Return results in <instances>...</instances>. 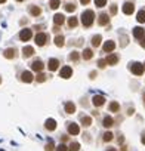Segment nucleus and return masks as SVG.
Here are the masks:
<instances>
[{"label": "nucleus", "instance_id": "39448f33", "mask_svg": "<svg viewBox=\"0 0 145 151\" xmlns=\"http://www.w3.org/2000/svg\"><path fill=\"white\" fill-rule=\"evenodd\" d=\"M145 31H144V28L142 27H136V28H133V37L135 39H138V40H141V39H144L145 36Z\"/></svg>", "mask_w": 145, "mask_h": 151}, {"label": "nucleus", "instance_id": "f03ea898", "mask_svg": "<svg viewBox=\"0 0 145 151\" xmlns=\"http://www.w3.org/2000/svg\"><path fill=\"white\" fill-rule=\"evenodd\" d=\"M144 70H145V67H144L142 64H139V62H132V64H130V71H132L135 76H142Z\"/></svg>", "mask_w": 145, "mask_h": 151}, {"label": "nucleus", "instance_id": "423d86ee", "mask_svg": "<svg viewBox=\"0 0 145 151\" xmlns=\"http://www.w3.org/2000/svg\"><path fill=\"white\" fill-rule=\"evenodd\" d=\"M67 129H68V133L70 135H79V132H80V127L76 123H70Z\"/></svg>", "mask_w": 145, "mask_h": 151}, {"label": "nucleus", "instance_id": "4c0bfd02", "mask_svg": "<svg viewBox=\"0 0 145 151\" xmlns=\"http://www.w3.org/2000/svg\"><path fill=\"white\" fill-rule=\"evenodd\" d=\"M56 151H68V148H67V145L61 144V145H58V147H56Z\"/></svg>", "mask_w": 145, "mask_h": 151}, {"label": "nucleus", "instance_id": "4468645a", "mask_svg": "<svg viewBox=\"0 0 145 151\" xmlns=\"http://www.w3.org/2000/svg\"><path fill=\"white\" fill-rule=\"evenodd\" d=\"M31 68H33L34 71H42V70H43V62H42L40 59H36V61L31 64Z\"/></svg>", "mask_w": 145, "mask_h": 151}, {"label": "nucleus", "instance_id": "0eeeda50", "mask_svg": "<svg viewBox=\"0 0 145 151\" xmlns=\"http://www.w3.org/2000/svg\"><path fill=\"white\" fill-rule=\"evenodd\" d=\"M46 40H47V36H46L45 33H39V34L36 36V43H37L39 46H43V45L46 43Z\"/></svg>", "mask_w": 145, "mask_h": 151}, {"label": "nucleus", "instance_id": "a18cd8bd", "mask_svg": "<svg viewBox=\"0 0 145 151\" xmlns=\"http://www.w3.org/2000/svg\"><path fill=\"white\" fill-rule=\"evenodd\" d=\"M107 151H117V150H116V148H108Z\"/></svg>", "mask_w": 145, "mask_h": 151}, {"label": "nucleus", "instance_id": "cd10ccee", "mask_svg": "<svg viewBox=\"0 0 145 151\" xmlns=\"http://www.w3.org/2000/svg\"><path fill=\"white\" fill-rule=\"evenodd\" d=\"M120 110V105H118V102H111L110 104V111H113V113H117Z\"/></svg>", "mask_w": 145, "mask_h": 151}, {"label": "nucleus", "instance_id": "412c9836", "mask_svg": "<svg viewBox=\"0 0 145 151\" xmlns=\"http://www.w3.org/2000/svg\"><path fill=\"white\" fill-rule=\"evenodd\" d=\"M30 14H31L33 17H39V15L42 14V9L37 8V6H31V8H30Z\"/></svg>", "mask_w": 145, "mask_h": 151}, {"label": "nucleus", "instance_id": "f257e3e1", "mask_svg": "<svg viewBox=\"0 0 145 151\" xmlns=\"http://www.w3.org/2000/svg\"><path fill=\"white\" fill-rule=\"evenodd\" d=\"M93 19H95V14H93V11L88 9V11H85V12L82 14V22H83L85 27H90V25L93 24Z\"/></svg>", "mask_w": 145, "mask_h": 151}, {"label": "nucleus", "instance_id": "8fccbe9b", "mask_svg": "<svg viewBox=\"0 0 145 151\" xmlns=\"http://www.w3.org/2000/svg\"><path fill=\"white\" fill-rule=\"evenodd\" d=\"M0 82H2V79H0Z\"/></svg>", "mask_w": 145, "mask_h": 151}, {"label": "nucleus", "instance_id": "c9c22d12", "mask_svg": "<svg viewBox=\"0 0 145 151\" xmlns=\"http://www.w3.org/2000/svg\"><path fill=\"white\" fill-rule=\"evenodd\" d=\"M52 150H53V141L49 139V142H47V145H46V151H52Z\"/></svg>", "mask_w": 145, "mask_h": 151}, {"label": "nucleus", "instance_id": "393cba45", "mask_svg": "<svg viewBox=\"0 0 145 151\" xmlns=\"http://www.w3.org/2000/svg\"><path fill=\"white\" fill-rule=\"evenodd\" d=\"M82 123H83V126H90L92 124V119L89 116H83L82 117Z\"/></svg>", "mask_w": 145, "mask_h": 151}, {"label": "nucleus", "instance_id": "ddd939ff", "mask_svg": "<svg viewBox=\"0 0 145 151\" xmlns=\"http://www.w3.org/2000/svg\"><path fill=\"white\" fill-rule=\"evenodd\" d=\"M45 127H46L47 130H55V129H56V122H55L53 119H47L46 123H45Z\"/></svg>", "mask_w": 145, "mask_h": 151}, {"label": "nucleus", "instance_id": "49530a36", "mask_svg": "<svg viewBox=\"0 0 145 151\" xmlns=\"http://www.w3.org/2000/svg\"><path fill=\"white\" fill-rule=\"evenodd\" d=\"M6 2V0H0V3H5Z\"/></svg>", "mask_w": 145, "mask_h": 151}, {"label": "nucleus", "instance_id": "72a5a7b5", "mask_svg": "<svg viewBox=\"0 0 145 151\" xmlns=\"http://www.w3.org/2000/svg\"><path fill=\"white\" fill-rule=\"evenodd\" d=\"M95 5H96L98 8H102V6L107 5V0H95Z\"/></svg>", "mask_w": 145, "mask_h": 151}, {"label": "nucleus", "instance_id": "c03bdc74", "mask_svg": "<svg viewBox=\"0 0 145 151\" xmlns=\"http://www.w3.org/2000/svg\"><path fill=\"white\" fill-rule=\"evenodd\" d=\"M80 2H82V5H88V3H89V0H80Z\"/></svg>", "mask_w": 145, "mask_h": 151}, {"label": "nucleus", "instance_id": "de8ad7c7", "mask_svg": "<svg viewBox=\"0 0 145 151\" xmlns=\"http://www.w3.org/2000/svg\"><path fill=\"white\" fill-rule=\"evenodd\" d=\"M144 102H145V93H144Z\"/></svg>", "mask_w": 145, "mask_h": 151}, {"label": "nucleus", "instance_id": "6e6552de", "mask_svg": "<svg viewBox=\"0 0 145 151\" xmlns=\"http://www.w3.org/2000/svg\"><path fill=\"white\" fill-rule=\"evenodd\" d=\"M133 11H135V6H133V3H124L123 5V12L126 14V15H132L133 14Z\"/></svg>", "mask_w": 145, "mask_h": 151}, {"label": "nucleus", "instance_id": "f704fd0d", "mask_svg": "<svg viewBox=\"0 0 145 151\" xmlns=\"http://www.w3.org/2000/svg\"><path fill=\"white\" fill-rule=\"evenodd\" d=\"M70 59H71V61H77V59H79V53H77V52H71V53H70Z\"/></svg>", "mask_w": 145, "mask_h": 151}, {"label": "nucleus", "instance_id": "1a4fd4ad", "mask_svg": "<svg viewBox=\"0 0 145 151\" xmlns=\"http://www.w3.org/2000/svg\"><path fill=\"white\" fill-rule=\"evenodd\" d=\"M92 102H93V105H95V107H101V105H104L105 98H104L102 95H96V96H93Z\"/></svg>", "mask_w": 145, "mask_h": 151}, {"label": "nucleus", "instance_id": "5701e85b", "mask_svg": "<svg viewBox=\"0 0 145 151\" xmlns=\"http://www.w3.org/2000/svg\"><path fill=\"white\" fill-rule=\"evenodd\" d=\"M101 45V36L98 34V36H93L92 37V46H95V47H98Z\"/></svg>", "mask_w": 145, "mask_h": 151}, {"label": "nucleus", "instance_id": "3c124183", "mask_svg": "<svg viewBox=\"0 0 145 151\" xmlns=\"http://www.w3.org/2000/svg\"><path fill=\"white\" fill-rule=\"evenodd\" d=\"M144 67H145V65H144Z\"/></svg>", "mask_w": 145, "mask_h": 151}, {"label": "nucleus", "instance_id": "c85d7f7f", "mask_svg": "<svg viewBox=\"0 0 145 151\" xmlns=\"http://www.w3.org/2000/svg\"><path fill=\"white\" fill-rule=\"evenodd\" d=\"M68 150H70V151H79V150H80V144H79V142H72Z\"/></svg>", "mask_w": 145, "mask_h": 151}, {"label": "nucleus", "instance_id": "f3484780", "mask_svg": "<svg viewBox=\"0 0 145 151\" xmlns=\"http://www.w3.org/2000/svg\"><path fill=\"white\" fill-rule=\"evenodd\" d=\"M65 111L68 114H72V113L76 111V105L72 104V102H65Z\"/></svg>", "mask_w": 145, "mask_h": 151}, {"label": "nucleus", "instance_id": "7ed1b4c3", "mask_svg": "<svg viewBox=\"0 0 145 151\" xmlns=\"http://www.w3.org/2000/svg\"><path fill=\"white\" fill-rule=\"evenodd\" d=\"M59 76H61L62 79H70L71 76H72V70H71V67H68V65H67V67H62Z\"/></svg>", "mask_w": 145, "mask_h": 151}, {"label": "nucleus", "instance_id": "a211bd4d", "mask_svg": "<svg viewBox=\"0 0 145 151\" xmlns=\"http://www.w3.org/2000/svg\"><path fill=\"white\" fill-rule=\"evenodd\" d=\"M53 22H55L56 25H62V24H64V15L56 14V15L53 17Z\"/></svg>", "mask_w": 145, "mask_h": 151}, {"label": "nucleus", "instance_id": "37998d69", "mask_svg": "<svg viewBox=\"0 0 145 151\" xmlns=\"http://www.w3.org/2000/svg\"><path fill=\"white\" fill-rule=\"evenodd\" d=\"M95 76H96V73H95V71H92V73H90V79H95Z\"/></svg>", "mask_w": 145, "mask_h": 151}, {"label": "nucleus", "instance_id": "ea45409f", "mask_svg": "<svg viewBox=\"0 0 145 151\" xmlns=\"http://www.w3.org/2000/svg\"><path fill=\"white\" fill-rule=\"evenodd\" d=\"M110 12H111L113 15H116V14H117V6H116V5H113V6H111V9H110Z\"/></svg>", "mask_w": 145, "mask_h": 151}, {"label": "nucleus", "instance_id": "b1692460", "mask_svg": "<svg viewBox=\"0 0 145 151\" xmlns=\"http://www.w3.org/2000/svg\"><path fill=\"white\" fill-rule=\"evenodd\" d=\"M93 56V52L90 49H85L83 50V59H90Z\"/></svg>", "mask_w": 145, "mask_h": 151}, {"label": "nucleus", "instance_id": "20e7f679", "mask_svg": "<svg viewBox=\"0 0 145 151\" xmlns=\"http://www.w3.org/2000/svg\"><path fill=\"white\" fill-rule=\"evenodd\" d=\"M19 39H21L22 42H28V40L31 39V30H30V28H24V30H21V33H19Z\"/></svg>", "mask_w": 145, "mask_h": 151}, {"label": "nucleus", "instance_id": "7c9ffc66", "mask_svg": "<svg viewBox=\"0 0 145 151\" xmlns=\"http://www.w3.org/2000/svg\"><path fill=\"white\" fill-rule=\"evenodd\" d=\"M49 5H50L52 9H58V8H59V0H50Z\"/></svg>", "mask_w": 145, "mask_h": 151}, {"label": "nucleus", "instance_id": "a19ab883", "mask_svg": "<svg viewBox=\"0 0 145 151\" xmlns=\"http://www.w3.org/2000/svg\"><path fill=\"white\" fill-rule=\"evenodd\" d=\"M141 142L145 145V132H144V133H142V136H141Z\"/></svg>", "mask_w": 145, "mask_h": 151}, {"label": "nucleus", "instance_id": "bb28decb", "mask_svg": "<svg viewBox=\"0 0 145 151\" xmlns=\"http://www.w3.org/2000/svg\"><path fill=\"white\" fill-rule=\"evenodd\" d=\"M55 45H56L58 47L64 46V37H62V36H56V37H55Z\"/></svg>", "mask_w": 145, "mask_h": 151}, {"label": "nucleus", "instance_id": "aec40b11", "mask_svg": "<svg viewBox=\"0 0 145 151\" xmlns=\"http://www.w3.org/2000/svg\"><path fill=\"white\" fill-rule=\"evenodd\" d=\"M5 58H8V59H12L14 56H15V49H12V47H9V49H6L5 50Z\"/></svg>", "mask_w": 145, "mask_h": 151}, {"label": "nucleus", "instance_id": "79ce46f5", "mask_svg": "<svg viewBox=\"0 0 145 151\" xmlns=\"http://www.w3.org/2000/svg\"><path fill=\"white\" fill-rule=\"evenodd\" d=\"M141 46H142V47H145V37H144V39H141Z\"/></svg>", "mask_w": 145, "mask_h": 151}, {"label": "nucleus", "instance_id": "c756f323", "mask_svg": "<svg viewBox=\"0 0 145 151\" xmlns=\"http://www.w3.org/2000/svg\"><path fill=\"white\" fill-rule=\"evenodd\" d=\"M68 25L74 28V27L77 25V18H76V17H71V18L68 19Z\"/></svg>", "mask_w": 145, "mask_h": 151}, {"label": "nucleus", "instance_id": "9b49d317", "mask_svg": "<svg viewBox=\"0 0 145 151\" xmlns=\"http://www.w3.org/2000/svg\"><path fill=\"white\" fill-rule=\"evenodd\" d=\"M47 67H49V71H55V70H58V67H59V61L55 59V58H52V59H49Z\"/></svg>", "mask_w": 145, "mask_h": 151}, {"label": "nucleus", "instance_id": "2eb2a0df", "mask_svg": "<svg viewBox=\"0 0 145 151\" xmlns=\"http://www.w3.org/2000/svg\"><path fill=\"white\" fill-rule=\"evenodd\" d=\"M108 21H110V17H108V14H101V15H99V19H98V22H99L101 25H107V24H108Z\"/></svg>", "mask_w": 145, "mask_h": 151}, {"label": "nucleus", "instance_id": "09e8293b", "mask_svg": "<svg viewBox=\"0 0 145 151\" xmlns=\"http://www.w3.org/2000/svg\"><path fill=\"white\" fill-rule=\"evenodd\" d=\"M17 2H24V0H17Z\"/></svg>", "mask_w": 145, "mask_h": 151}, {"label": "nucleus", "instance_id": "473e14b6", "mask_svg": "<svg viewBox=\"0 0 145 151\" xmlns=\"http://www.w3.org/2000/svg\"><path fill=\"white\" fill-rule=\"evenodd\" d=\"M65 11H67V12H74V11H76V5H71V3L65 5Z\"/></svg>", "mask_w": 145, "mask_h": 151}, {"label": "nucleus", "instance_id": "9d476101", "mask_svg": "<svg viewBox=\"0 0 145 151\" xmlns=\"http://www.w3.org/2000/svg\"><path fill=\"white\" fill-rule=\"evenodd\" d=\"M21 79H22V82H25V83H31L33 82V74L30 73V71H24L22 74H21Z\"/></svg>", "mask_w": 145, "mask_h": 151}, {"label": "nucleus", "instance_id": "4be33fe9", "mask_svg": "<svg viewBox=\"0 0 145 151\" xmlns=\"http://www.w3.org/2000/svg\"><path fill=\"white\" fill-rule=\"evenodd\" d=\"M102 124H104V127H111V126L114 124V120H113L111 117L107 116V117L104 119V123H102Z\"/></svg>", "mask_w": 145, "mask_h": 151}, {"label": "nucleus", "instance_id": "e433bc0d", "mask_svg": "<svg viewBox=\"0 0 145 151\" xmlns=\"http://www.w3.org/2000/svg\"><path fill=\"white\" fill-rule=\"evenodd\" d=\"M105 65H107V59H99V61H98V67H99V68H104Z\"/></svg>", "mask_w": 145, "mask_h": 151}, {"label": "nucleus", "instance_id": "a878e982", "mask_svg": "<svg viewBox=\"0 0 145 151\" xmlns=\"http://www.w3.org/2000/svg\"><path fill=\"white\" fill-rule=\"evenodd\" d=\"M136 19H138V22H145V11H144V9L138 12V17H136Z\"/></svg>", "mask_w": 145, "mask_h": 151}, {"label": "nucleus", "instance_id": "dca6fc26", "mask_svg": "<svg viewBox=\"0 0 145 151\" xmlns=\"http://www.w3.org/2000/svg\"><path fill=\"white\" fill-rule=\"evenodd\" d=\"M33 53H34V49H33L31 46H27V47L22 49V55H24V58H30Z\"/></svg>", "mask_w": 145, "mask_h": 151}, {"label": "nucleus", "instance_id": "f8f14e48", "mask_svg": "<svg viewBox=\"0 0 145 151\" xmlns=\"http://www.w3.org/2000/svg\"><path fill=\"white\" fill-rule=\"evenodd\" d=\"M114 47H116V43L113 40H108V42L104 43V52H113Z\"/></svg>", "mask_w": 145, "mask_h": 151}, {"label": "nucleus", "instance_id": "58836bf2", "mask_svg": "<svg viewBox=\"0 0 145 151\" xmlns=\"http://www.w3.org/2000/svg\"><path fill=\"white\" fill-rule=\"evenodd\" d=\"M45 80H46V76H45V74H39L37 82H45Z\"/></svg>", "mask_w": 145, "mask_h": 151}, {"label": "nucleus", "instance_id": "6ab92c4d", "mask_svg": "<svg viewBox=\"0 0 145 151\" xmlns=\"http://www.w3.org/2000/svg\"><path fill=\"white\" fill-rule=\"evenodd\" d=\"M117 62H118V56L117 55H110L107 58V64H110V65H116Z\"/></svg>", "mask_w": 145, "mask_h": 151}, {"label": "nucleus", "instance_id": "2f4dec72", "mask_svg": "<svg viewBox=\"0 0 145 151\" xmlns=\"http://www.w3.org/2000/svg\"><path fill=\"white\" fill-rule=\"evenodd\" d=\"M113 138H114V136H113V133H111V132H105V133H104V138H102V139H104L105 142H108V141H111Z\"/></svg>", "mask_w": 145, "mask_h": 151}]
</instances>
